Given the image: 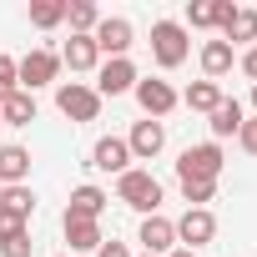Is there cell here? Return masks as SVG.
Returning <instances> with one entry per match:
<instances>
[{"label": "cell", "instance_id": "cell-18", "mask_svg": "<svg viewBox=\"0 0 257 257\" xmlns=\"http://www.w3.org/2000/svg\"><path fill=\"white\" fill-rule=\"evenodd\" d=\"M106 202H111V197H106L101 187H91V182H86V187H76V192H71V207H66V212H71V217H91V222H101Z\"/></svg>", "mask_w": 257, "mask_h": 257}, {"label": "cell", "instance_id": "cell-33", "mask_svg": "<svg viewBox=\"0 0 257 257\" xmlns=\"http://www.w3.org/2000/svg\"><path fill=\"white\" fill-rule=\"evenodd\" d=\"M167 257H197V252H187V247H172V252H167Z\"/></svg>", "mask_w": 257, "mask_h": 257}, {"label": "cell", "instance_id": "cell-8", "mask_svg": "<svg viewBox=\"0 0 257 257\" xmlns=\"http://www.w3.org/2000/svg\"><path fill=\"white\" fill-rule=\"evenodd\" d=\"M137 81H142V76H137V66L126 61V56L96 66V96H101V101H106V96H126V91H137Z\"/></svg>", "mask_w": 257, "mask_h": 257}, {"label": "cell", "instance_id": "cell-28", "mask_svg": "<svg viewBox=\"0 0 257 257\" xmlns=\"http://www.w3.org/2000/svg\"><path fill=\"white\" fill-rule=\"evenodd\" d=\"M21 232H31V222H26V217H16V212H6V207H0V242H6V237H21Z\"/></svg>", "mask_w": 257, "mask_h": 257}, {"label": "cell", "instance_id": "cell-34", "mask_svg": "<svg viewBox=\"0 0 257 257\" xmlns=\"http://www.w3.org/2000/svg\"><path fill=\"white\" fill-rule=\"evenodd\" d=\"M252 106H257V86H252Z\"/></svg>", "mask_w": 257, "mask_h": 257}, {"label": "cell", "instance_id": "cell-6", "mask_svg": "<svg viewBox=\"0 0 257 257\" xmlns=\"http://www.w3.org/2000/svg\"><path fill=\"white\" fill-rule=\"evenodd\" d=\"M132 21H126V16H101V26L91 31V41H96V51L106 56V61H121L126 51H132Z\"/></svg>", "mask_w": 257, "mask_h": 257}, {"label": "cell", "instance_id": "cell-27", "mask_svg": "<svg viewBox=\"0 0 257 257\" xmlns=\"http://www.w3.org/2000/svg\"><path fill=\"white\" fill-rule=\"evenodd\" d=\"M21 91V76H16V56H0V101Z\"/></svg>", "mask_w": 257, "mask_h": 257}, {"label": "cell", "instance_id": "cell-4", "mask_svg": "<svg viewBox=\"0 0 257 257\" xmlns=\"http://www.w3.org/2000/svg\"><path fill=\"white\" fill-rule=\"evenodd\" d=\"M16 76H21V91H41V86H51L56 76H61V56L56 51H46V46H36L26 61H16Z\"/></svg>", "mask_w": 257, "mask_h": 257}, {"label": "cell", "instance_id": "cell-3", "mask_svg": "<svg viewBox=\"0 0 257 257\" xmlns=\"http://www.w3.org/2000/svg\"><path fill=\"white\" fill-rule=\"evenodd\" d=\"M56 111L81 126V121H96V116H101V96H96V86H86V81H61V86H56Z\"/></svg>", "mask_w": 257, "mask_h": 257}, {"label": "cell", "instance_id": "cell-20", "mask_svg": "<svg viewBox=\"0 0 257 257\" xmlns=\"http://www.w3.org/2000/svg\"><path fill=\"white\" fill-rule=\"evenodd\" d=\"M182 106H192V111L212 116V111L222 106V86H217V81H192V86L182 91Z\"/></svg>", "mask_w": 257, "mask_h": 257}, {"label": "cell", "instance_id": "cell-12", "mask_svg": "<svg viewBox=\"0 0 257 257\" xmlns=\"http://www.w3.org/2000/svg\"><path fill=\"white\" fill-rule=\"evenodd\" d=\"M91 167L96 172H132V147H126V137H101L91 147Z\"/></svg>", "mask_w": 257, "mask_h": 257}, {"label": "cell", "instance_id": "cell-25", "mask_svg": "<svg viewBox=\"0 0 257 257\" xmlns=\"http://www.w3.org/2000/svg\"><path fill=\"white\" fill-rule=\"evenodd\" d=\"M0 207L31 222V212H36V192H31V187H6V197H0Z\"/></svg>", "mask_w": 257, "mask_h": 257}, {"label": "cell", "instance_id": "cell-11", "mask_svg": "<svg viewBox=\"0 0 257 257\" xmlns=\"http://www.w3.org/2000/svg\"><path fill=\"white\" fill-rule=\"evenodd\" d=\"M137 242H142L152 257H167V252L177 247V222H172V217H162V212H157V217H142Z\"/></svg>", "mask_w": 257, "mask_h": 257}, {"label": "cell", "instance_id": "cell-35", "mask_svg": "<svg viewBox=\"0 0 257 257\" xmlns=\"http://www.w3.org/2000/svg\"><path fill=\"white\" fill-rule=\"evenodd\" d=\"M0 197H6V187H0Z\"/></svg>", "mask_w": 257, "mask_h": 257}, {"label": "cell", "instance_id": "cell-37", "mask_svg": "<svg viewBox=\"0 0 257 257\" xmlns=\"http://www.w3.org/2000/svg\"><path fill=\"white\" fill-rule=\"evenodd\" d=\"M0 147H6V142H0Z\"/></svg>", "mask_w": 257, "mask_h": 257}, {"label": "cell", "instance_id": "cell-24", "mask_svg": "<svg viewBox=\"0 0 257 257\" xmlns=\"http://www.w3.org/2000/svg\"><path fill=\"white\" fill-rule=\"evenodd\" d=\"M66 21V0H36V6H31V26L36 31H56Z\"/></svg>", "mask_w": 257, "mask_h": 257}, {"label": "cell", "instance_id": "cell-9", "mask_svg": "<svg viewBox=\"0 0 257 257\" xmlns=\"http://www.w3.org/2000/svg\"><path fill=\"white\" fill-rule=\"evenodd\" d=\"M126 147H132V162H152V157H162V147H167V126L162 121H137L132 126V137H126Z\"/></svg>", "mask_w": 257, "mask_h": 257}, {"label": "cell", "instance_id": "cell-21", "mask_svg": "<svg viewBox=\"0 0 257 257\" xmlns=\"http://www.w3.org/2000/svg\"><path fill=\"white\" fill-rule=\"evenodd\" d=\"M222 11H227V0H192V6H187V26L192 31H217Z\"/></svg>", "mask_w": 257, "mask_h": 257}, {"label": "cell", "instance_id": "cell-13", "mask_svg": "<svg viewBox=\"0 0 257 257\" xmlns=\"http://www.w3.org/2000/svg\"><path fill=\"white\" fill-rule=\"evenodd\" d=\"M222 41L232 46V41H257V11H247V6H232L227 0V11H222Z\"/></svg>", "mask_w": 257, "mask_h": 257}, {"label": "cell", "instance_id": "cell-22", "mask_svg": "<svg viewBox=\"0 0 257 257\" xmlns=\"http://www.w3.org/2000/svg\"><path fill=\"white\" fill-rule=\"evenodd\" d=\"M202 71H207V81H222L232 71V46L227 41H207L202 46Z\"/></svg>", "mask_w": 257, "mask_h": 257}, {"label": "cell", "instance_id": "cell-2", "mask_svg": "<svg viewBox=\"0 0 257 257\" xmlns=\"http://www.w3.org/2000/svg\"><path fill=\"white\" fill-rule=\"evenodd\" d=\"M187 56H192L187 26H182V21H157V26H152V61H157L162 71H177Z\"/></svg>", "mask_w": 257, "mask_h": 257}, {"label": "cell", "instance_id": "cell-7", "mask_svg": "<svg viewBox=\"0 0 257 257\" xmlns=\"http://www.w3.org/2000/svg\"><path fill=\"white\" fill-rule=\"evenodd\" d=\"M217 237V217L207 212V207H187L182 217H177V242L187 247V252H197V247H207Z\"/></svg>", "mask_w": 257, "mask_h": 257}, {"label": "cell", "instance_id": "cell-1", "mask_svg": "<svg viewBox=\"0 0 257 257\" xmlns=\"http://www.w3.org/2000/svg\"><path fill=\"white\" fill-rule=\"evenodd\" d=\"M116 202H126V207L142 212V217H157V207H162V182H157L152 172L132 167V172L116 177Z\"/></svg>", "mask_w": 257, "mask_h": 257}, {"label": "cell", "instance_id": "cell-30", "mask_svg": "<svg viewBox=\"0 0 257 257\" xmlns=\"http://www.w3.org/2000/svg\"><path fill=\"white\" fill-rule=\"evenodd\" d=\"M237 142H242V152H252V157H257V116H252V121H242Z\"/></svg>", "mask_w": 257, "mask_h": 257}, {"label": "cell", "instance_id": "cell-32", "mask_svg": "<svg viewBox=\"0 0 257 257\" xmlns=\"http://www.w3.org/2000/svg\"><path fill=\"white\" fill-rule=\"evenodd\" d=\"M96 257H132V247H126V242H101Z\"/></svg>", "mask_w": 257, "mask_h": 257}, {"label": "cell", "instance_id": "cell-23", "mask_svg": "<svg viewBox=\"0 0 257 257\" xmlns=\"http://www.w3.org/2000/svg\"><path fill=\"white\" fill-rule=\"evenodd\" d=\"M66 21H71V36H91L101 26V11L91 0H66Z\"/></svg>", "mask_w": 257, "mask_h": 257}, {"label": "cell", "instance_id": "cell-17", "mask_svg": "<svg viewBox=\"0 0 257 257\" xmlns=\"http://www.w3.org/2000/svg\"><path fill=\"white\" fill-rule=\"evenodd\" d=\"M242 121H247V111H242V101H232V96H222V106L207 116V126H212V142H222V137H237L242 132Z\"/></svg>", "mask_w": 257, "mask_h": 257}, {"label": "cell", "instance_id": "cell-29", "mask_svg": "<svg viewBox=\"0 0 257 257\" xmlns=\"http://www.w3.org/2000/svg\"><path fill=\"white\" fill-rule=\"evenodd\" d=\"M31 232H21V237H6V242H0V257H31Z\"/></svg>", "mask_w": 257, "mask_h": 257}, {"label": "cell", "instance_id": "cell-19", "mask_svg": "<svg viewBox=\"0 0 257 257\" xmlns=\"http://www.w3.org/2000/svg\"><path fill=\"white\" fill-rule=\"evenodd\" d=\"M36 121V96L31 91H16L0 101V126H31Z\"/></svg>", "mask_w": 257, "mask_h": 257}, {"label": "cell", "instance_id": "cell-5", "mask_svg": "<svg viewBox=\"0 0 257 257\" xmlns=\"http://www.w3.org/2000/svg\"><path fill=\"white\" fill-rule=\"evenodd\" d=\"M222 147L217 142H202V147H187L182 152V162H177V182H187V177H202V182H217L222 177Z\"/></svg>", "mask_w": 257, "mask_h": 257}, {"label": "cell", "instance_id": "cell-10", "mask_svg": "<svg viewBox=\"0 0 257 257\" xmlns=\"http://www.w3.org/2000/svg\"><path fill=\"white\" fill-rule=\"evenodd\" d=\"M132 96L142 101V111H147L152 121H162V116H167V111H177V101H182V96H177L167 81H157V76H152V81H137V91H132Z\"/></svg>", "mask_w": 257, "mask_h": 257}, {"label": "cell", "instance_id": "cell-16", "mask_svg": "<svg viewBox=\"0 0 257 257\" xmlns=\"http://www.w3.org/2000/svg\"><path fill=\"white\" fill-rule=\"evenodd\" d=\"M26 177H31V152L26 147H0V187H26Z\"/></svg>", "mask_w": 257, "mask_h": 257}, {"label": "cell", "instance_id": "cell-31", "mask_svg": "<svg viewBox=\"0 0 257 257\" xmlns=\"http://www.w3.org/2000/svg\"><path fill=\"white\" fill-rule=\"evenodd\" d=\"M237 66H242V76L257 86V46H252V51H242V61H237Z\"/></svg>", "mask_w": 257, "mask_h": 257}, {"label": "cell", "instance_id": "cell-14", "mask_svg": "<svg viewBox=\"0 0 257 257\" xmlns=\"http://www.w3.org/2000/svg\"><path fill=\"white\" fill-rule=\"evenodd\" d=\"M61 232H66V242H71V252H96L106 237H101V222H91V217H61Z\"/></svg>", "mask_w": 257, "mask_h": 257}, {"label": "cell", "instance_id": "cell-26", "mask_svg": "<svg viewBox=\"0 0 257 257\" xmlns=\"http://www.w3.org/2000/svg\"><path fill=\"white\" fill-rule=\"evenodd\" d=\"M182 197H187V207H207V202L217 197V182H202V177H187V182H182Z\"/></svg>", "mask_w": 257, "mask_h": 257}, {"label": "cell", "instance_id": "cell-36", "mask_svg": "<svg viewBox=\"0 0 257 257\" xmlns=\"http://www.w3.org/2000/svg\"><path fill=\"white\" fill-rule=\"evenodd\" d=\"M142 257H152V252H142Z\"/></svg>", "mask_w": 257, "mask_h": 257}, {"label": "cell", "instance_id": "cell-15", "mask_svg": "<svg viewBox=\"0 0 257 257\" xmlns=\"http://www.w3.org/2000/svg\"><path fill=\"white\" fill-rule=\"evenodd\" d=\"M61 66H71L76 76L96 71V66H101V51H96V41H91V36H71V41H66V51H61Z\"/></svg>", "mask_w": 257, "mask_h": 257}]
</instances>
